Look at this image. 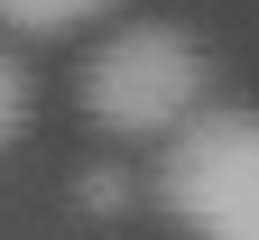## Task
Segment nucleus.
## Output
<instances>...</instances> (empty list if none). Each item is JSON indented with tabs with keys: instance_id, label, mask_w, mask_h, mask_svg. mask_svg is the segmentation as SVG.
Returning <instances> with one entry per match:
<instances>
[{
	"instance_id": "obj_4",
	"label": "nucleus",
	"mask_w": 259,
	"mask_h": 240,
	"mask_svg": "<svg viewBox=\"0 0 259 240\" xmlns=\"http://www.w3.org/2000/svg\"><path fill=\"white\" fill-rule=\"evenodd\" d=\"M19 129H28V74H19V56L0 46V148H10Z\"/></svg>"
},
{
	"instance_id": "obj_5",
	"label": "nucleus",
	"mask_w": 259,
	"mask_h": 240,
	"mask_svg": "<svg viewBox=\"0 0 259 240\" xmlns=\"http://www.w3.org/2000/svg\"><path fill=\"white\" fill-rule=\"evenodd\" d=\"M74 203H83V213H120V203H130V176H120V166H83V176H74Z\"/></svg>"
},
{
	"instance_id": "obj_1",
	"label": "nucleus",
	"mask_w": 259,
	"mask_h": 240,
	"mask_svg": "<svg viewBox=\"0 0 259 240\" xmlns=\"http://www.w3.org/2000/svg\"><path fill=\"white\" fill-rule=\"evenodd\" d=\"M204 83H213V65L204 46L185 37V28H120V37L83 65V111L120 129V139H176V129L204 111Z\"/></svg>"
},
{
	"instance_id": "obj_2",
	"label": "nucleus",
	"mask_w": 259,
	"mask_h": 240,
	"mask_svg": "<svg viewBox=\"0 0 259 240\" xmlns=\"http://www.w3.org/2000/svg\"><path fill=\"white\" fill-rule=\"evenodd\" d=\"M167 213L194 240H259V111H194L176 129Z\"/></svg>"
},
{
	"instance_id": "obj_3",
	"label": "nucleus",
	"mask_w": 259,
	"mask_h": 240,
	"mask_svg": "<svg viewBox=\"0 0 259 240\" xmlns=\"http://www.w3.org/2000/svg\"><path fill=\"white\" fill-rule=\"evenodd\" d=\"M111 0H0V28H19V37H65V28L102 19Z\"/></svg>"
}]
</instances>
